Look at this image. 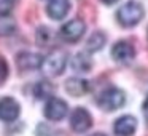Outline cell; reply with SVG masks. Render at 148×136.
<instances>
[{
  "label": "cell",
  "mask_w": 148,
  "mask_h": 136,
  "mask_svg": "<svg viewBox=\"0 0 148 136\" xmlns=\"http://www.w3.org/2000/svg\"><path fill=\"white\" fill-rule=\"evenodd\" d=\"M103 3H107V5H112V3H116L118 0H102Z\"/></svg>",
  "instance_id": "20"
},
{
  "label": "cell",
  "mask_w": 148,
  "mask_h": 136,
  "mask_svg": "<svg viewBox=\"0 0 148 136\" xmlns=\"http://www.w3.org/2000/svg\"><path fill=\"white\" fill-rule=\"evenodd\" d=\"M97 106L105 112H113V110L119 109L121 106H124L126 103V94L123 90L115 87H110L107 90L100 91L97 96Z\"/></svg>",
  "instance_id": "2"
},
{
  "label": "cell",
  "mask_w": 148,
  "mask_h": 136,
  "mask_svg": "<svg viewBox=\"0 0 148 136\" xmlns=\"http://www.w3.org/2000/svg\"><path fill=\"white\" fill-rule=\"evenodd\" d=\"M43 56L38 53H30V51H21L16 55V66L19 67V71L23 72H30L37 71L42 67L43 64Z\"/></svg>",
  "instance_id": "7"
},
{
  "label": "cell",
  "mask_w": 148,
  "mask_h": 136,
  "mask_svg": "<svg viewBox=\"0 0 148 136\" xmlns=\"http://www.w3.org/2000/svg\"><path fill=\"white\" fill-rule=\"evenodd\" d=\"M112 56L118 62H129L135 56V50L132 46V43L126 42V40H121V42H116L113 45Z\"/></svg>",
  "instance_id": "9"
},
{
  "label": "cell",
  "mask_w": 148,
  "mask_h": 136,
  "mask_svg": "<svg viewBox=\"0 0 148 136\" xmlns=\"http://www.w3.org/2000/svg\"><path fill=\"white\" fill-rule=\"evenodd\" d=\"M84 31H86V24H84L83 19L80 18H75V19H70L69 23H65L64 26L59 31V35H61L62 40L69 43H75L83 37Z\"/></svg>",
  "instance_id": "4"
},
{
  "label": "cell",
  "mask_w": 148,
  "mask_h": 136,
  "mask_svg": "<svg viewBox=\"0 0 148 136\" xmlns=\"http://www.w3.org/2000/svg\"><path fill=\"white\" fill-rule=\"evenodd\" d=\"M16 0H0V18H5L13 11Z\"/></svg>",
  "instance_id": "17"
},
{
  "label": "cell",
  "mask_w": 148,
  "mask_h": 136,
  "mask_svg": "<svg viewBox=\"0 0 148 136\" xmlns=\"http://www.w3.org/2000/svg\"><path fill=\"white\" fill-rule=\"evenodd\" d=\"M10 74V69H8V62L3 56H0V85H3L5 80L8 78Z\"/></svg>",
  "instance_id": "18"
},
{
  "label": "cell",
  "mask_w": 148,
  "mask_h": 136,
  "mask_svg": "<svg viewBox=\"0 0 148 136\" xmlns=\"http://www.w3.org/2000/svg\"><path fill=\"white\" fill-rule=\"evenodd\" d=\"M145 10L142 7V3L131 0L127 3H124L123 7L118 8L116 11V21L121 24L123 27H134L143 19Z\"/></svg>",
  "instance_id": "1"
},
{
  "label": "cell",
  "mask_w": 148,
  "mask_h": 136,
  "mask_svg": "<svg viewBox=\"0 0 148 136\" xmlns=\"http://www.w3.org/2000/svg\"><path fill=\"white\" fill-rule=\"evenodd\" d=\"M67 112H69L67 103H65L64 99H61V98H54V96H51L46 101L45 109H43L45 117L48 120H51V122H59V120H62L67 115Z\"/></svg>",
  "instance_id": "5"
},
{
  "label": "cell",
  "mask_w": 148,
  "mask_h": 136,
  "mask_svg": "<svg viewBox=\"0 0 148 136\" xmlns=\"http://www.w3.org/2000/svg\"><path fill=\"white\" fill-rule=\"evenodd\" d=\"M91 90V85L88 80L84 78H80V77H72L65 82V91H67L70 96H75V98H80L83 94L89 93Z\"/></svg>",
  "instance_id": "12"
},
{
  "label": "cell",
  "mask_w": 148,
  "mask_h": 136,
  "mask_svg": "<svg viewBox=\"0 0 148 136\" xmlns=\"http://www.w3.org/2000/svg\"><path fill=\"white\" fill-rule=\"evenodd\" d=\"M92 126V117L83 107H77L73 112L70 114V128L75 133H84Z\"/></svg>",
  "instance_id": "6"
},
{
  "label": "cell",
  "mask_w": 148,
  "mask_h": 136,
  "mask_svg": "<svg viewBox=\"0 0 148 136\" xmlns=\"http://www.w3.org/2000/svg\"><path fill=\"white\" fill-rule=\"evenodd\" d=\"M69 11H70V2L69 0H49L48 5H46V13L54 21L65 18Z\"/></svg>",
  "instance_id": "11"
},
{
  "label": "cell",
  "mask_w": 148,
  "mask_h": 136,
  "mask_svg": "<svg viewBox=\"0 0 148 136\" xmlns=\"http://www.w3.org/2000/svg\"><path fill=\"white\" fill-rule=\"evenodd\" d=\"M70 66L78 74H86L92 69V59L84 53H75L70 59Z\"/></svg>",
  "instance_id": "13"
},
{
  "label": "cell",
  "mask_w": 148,
  "mask_h": 136,
  "mask_svg": "<svg viewBox=\"0 0 148 136\" xmlns=\"http://www.w3.org/2000/svg\"><path fill=\"white\" fill-rule=\"evenodd\" d=\"M89 136H107L105 133H92V135H89Z\"/></svg>",
  "instance_id": "21"
},
{
  "label": "cell",
  "mask_w": 148,
  "mask_h": 136,
  "mask_svg": "<svg viewBox=\"0 0 148 136\" xmlns=\"http://www.w3.org/2000/svg\"><path fill=\"white\" fill-rule=\"evenodd\" d=\"M137 130V120L132 115H123L113 125V131L116 136H132Z\"/></svg>",
  "instance_id": "10"
},
{
  "label": "cell",
  "mask_w": 148,
  "mask_h": 136,
  "mask_svg": "<svg viewBox=\"0 0 148 136\" xmlns=\"http://www.w3.org/2000/svg\"><path fill=\"white\" fill-rule=\"evenodd\" d=\"M37 136H53V128H49L46 123H38L35 130Z\"/></svg>",
  "instance_id": "19"
},
{
  "label": "cell",
  "mask_w": 148,
  "mask_h": 136,
  "mask_svg": "<svg viewBox=\"0 0 148 136\" xmlns=\"http://www.w3.org/2000/svg\"><path fill=\"white\" fill-rule=\"evenodd\" d=\"M65 66H67V55L64 51H54L43 59V64L40 69L46 77H58L64 72Z\"/></svg>",
  "instance_id": "3"
},
{
  "label": "cell",
  "mask_w": 148,
  "mask_h": 136,
  "mask_svg": "<svg viewBox=\"0 0 148 136\" xmlns=\"http://www.w3.org/2000/svg\"><path fill=\"white\" fill-rule=\"evenodd\" d=\"M49 42H51V31H49V27H38L37 29V43H38L40 46H46L49 45Z\"/></svg>",
  "instance_id": "16"
},
{
  "label": "cell",
  "mask_w": 148,
  "mask_h": 136,
  "mask_svg": "<svg viewBox=\"0 0 148 136\" xmlns=\"http://www.w3.org/2000/svg\"><path fill=\"white\" fill-rule=\"evenodd\" d=\"M21 114V106L14 98L5 96L0 99V120L2 122H14Z\"/></svg>",
  "instance_id": "8"
},
{
  "label": "cell",
  "mask_w": 148,
  "mask_h": 136,
  "mask_svg": "<svg viewBox=\"0 0 148 136\" xmlns=\"http://www.w3.org/2000/svg\"><path fill=\"white\" fill-rule=\"evenodd\" d=\"M105 42H107L105 34L97 31V32H94L92 35L88 39V42H86V50H88V51H91V53L99 51V50H102V46L105 45Z\"/></svg>",
  "instance_id": "15"
},
{
  "label": "cell",
  "mask_w": 148,
  "mask_h": 136,
  "mask_svg": "<svg viewBox=\"0 0 148 136\" xmlns=\"http://www.w3.org/2000/svg\"><path fill=\"white\" fill-rule=\"evenodd\" d=\"M54 93V85L48 80H40L34 85V96L37 99H49Z\"/></svg>",
  "instance_id": "14"
}]
</instances>
